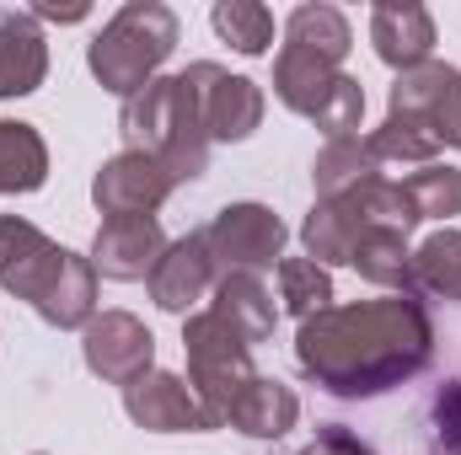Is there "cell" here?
<instances>
[{"label":"cell","instance_id":"obj_20","mask_svg":"<svg viewBox=\"0 0 461 455\" xmlns=\"http://www.w3.org/2000/svg\"><path fill=\"white\" fill-rule=\"evenodd\" d=\"M49 177V145L32 123L0 118V193H38Z\"/></svg>","mask_w":461,"mask_h":455},{"label":"cell","instance_id":"obj_19","mask_svg":"<svg viewBox=\"0 0 461 455\" xmlns=\"http://www.w3.org/2000/svg\"><path fill=\"white\" fill-rule=\"evenodd\" d=\"M215 311H221L247 343L274 338V322H279L274 295L263 290L258 273H221V279H215Z\"/></svg>","mask_w":461,"mask_h":455},{"label":"cell","instance_id":"obj_22","mask_svg":"<svg viewBox=\"0 0 461 455\" xmlns=\"http://www.w3.org/2000/svg\"><path fill=\"white\" fill-rule=\"evenodd\" d=\"M285 43L312 49V54L344 65L348 49H354V32H348V16L339 5H295L290 22H285Z\"/></svg>","mask_w":461,"mask_h":455},{"label":"cell","instance_id":"obj_12","mask_svg":"<svg viewBox=\"0 0 461 455\" xmlns=\"http://www.w3.org/2000/svg\"><path fill=\"white\" fill-rule=\"evenodd\" d=\"M123 413L150 434H210V418H204L194 386L172 370H150L134 386H123Z\"/></svg>","mask_w":461,"mask_h":455},{"label":"cell","instance_id":"obj_8","mask_svg":"<svg viewBox=\"0 0 461 455\" xmlns=\"http://www.w3.org/2000/svg\"><path fill=\"white\" fill-rule=\"evenodd\" d=\"M392 113L419 118L440 139V150L446 145L461 150V70L456 65H440V59L402 70L397 86H392Z\"/></svg>","mask_w":461,"mask_h":455},{"label":"cell","instance_id":"obj_18","mask_svg":"<svg viewBox=\"0 0 461 455\" xmlns=\"http://www.w3.org/2000/svg\"><path fill=\"white\" fill-rule=\"evenodd\" d=\"M348 268H359V273H365L370 284H381V290H402V295H413V252H408V230L365 226L359 236H354Z\"/></svg>","mask_w":461,"mask_h":455},{"label":"cell","instance_id":"obj_1","mask_svg":"<svg viewBox=\"0 0 461 455\" xmlns=\"http://www.w3.org/2000/svg\"><path fill=\"white\" fill-rule=\"evenodd\" d=\"M435 353V327L419 295L328 306L301 322L295 359L301 370L333 397H381L413 380Z\"/></svg>","mask_w":461,"mask_h":455},{"label":"cell","instance_id":"obj_29","mask_svg":"<svg viewBox=\"0 0 461 455\" xmlns=\"http://www.w3.org/2000/svg\"><path fill=\"white\" fill-rule=\"evenodd\" d=\"M295 455H375V451H370V445H359V440H354L348 429L328 424V429H322V434H317V440H312L306 451H295Z\"/></svg>","mask_w":461,"mask_h":455},{"label":"cell","instance_id":"obj_21","mask_svg":"<svg viewBox=\"0 0 461 455\" xmlns=\"http://www.w3.org/2000/svg\"><path fill=\"white\" fill-rule=\"evenodd\" d=\"M370 177H381V161H375L370 139H359V134H348V139H328L322 156L312 161L317 199H344V193H354V188L370 183Z\"/></svg>","mask_w":461,"mask_h":455},{"label":"cell","instance_id":"obj_14","mask_svg":"<svg viewBox=\"0 0 461 455\" xmlns=\"http://www.w3.org/2000/svg\"><path fill=\"white\" fill-rule=\"evenodd\" d=\"M215 257H210V241H204V230H194V236H183V241H172L167 252H161V263L150 268V300L161 306V311H172V317H188V306L194 300H204L210 290H215Z\"/></svg>","mask_w":461,"mask_h":455},{"label":"cell","instance_id":"obj_30","mask_svg":"<svg viewBox=\"0 0 461 455\" xmlns=\"http://www.w3.org/2000/svg\"><path fill=\"white\" fill-rule=\"evenodd\" d=\"M32 16H43V22H81L86 5H32Z\"/></svg>","mask_w":461,"mask_h":455},{"label":"cell","instance_id":"obj_24","mask_svg":"<svg viewBox=\"0 0 461 455\" xmlns=\"http://www.w3.org/2000/svg\"><path fill=\"white\" fill-rule=\"evenodd\" d=\"M279 300L290 317H317L333 306V273L312 257H279Z\"/></svg>","mask_w":461,"mask_h":455},{"label":"cell","instance_id":"obj_15","mask_svg":"<svg viewBox=\"0 0 461 455\" xmlns=\"http://www.w3.org/2000/svg\"><path fill=\"white\" fill-rule=\"evenodd\" d=\"M370 43L392 70L429 65L435 54V16L424 5H375L370 11Z\"/></svg>","mask_w":461,"mask_h":455},{"label":"cell","instance_id":"obj_17","mask_svg":"<svg viewBox=\"0 0 461 455\" xmlns=\"http://www.w3.org/2000/svg\"><path fill=\"white\" fill-rule=\"evenodd\" d=\"M295 418H301V397L274 375H252L226 413V424L241 429L247 440H279V434L295 429Z\"/></svg>","mask_w":461,"mask_h":455},{"label":"cell","instance_id":"obj_23","mask_svg":"<svg viewBox=\"0 0 461 455\" xmlns=\"http://www.w3.org/2000/svg\"><path fill=\"white\" fill-rule=\"evenodd\" d=\"M413 295H435V300L461 306V230H435L413 252Z\"/></svg>","mask_w":461,"mask_h":455},{"label":"cell","instance_id":"obj_25","mask_svg":"<svg viewBox=\"0 0 461 455\" xmlns=\"http://www.w3.org/2000/svg\"><path fill=\"white\" fill-rule=\"evenodd\" d=\"M210 22H215V32L226 38L236 54H268V43H274V11L268 5H258V0H221L215 11H210Z\"/></svg>","mask_w":461,"mask_h":455},{"label":"cell","instance_id":"obj_4","mask_svg":"<svg viewBox=\"0 0 461 455\" xmlns=\"http://www.w3.org/2000/svg\"><path fill=\"white\" fill-rule=\"evenodd\" d=\"M172 49H177V16L161 0H129L113 22L92 38L86 65H92V76L113 97L129 103V97H140L156 81V70L172 59Z\"/></svg>","mask_w":461,"mask_h":455},{"label":"cell","instance_id":"obj_27","mask_svg":"<svg viewBox=\"0 0 461 455\" xmlns=\"http://www.w3.org/2000/svg\"><path fill=\"white\" fill-rule=\"evenodd\" d=\"M419 220H451L461 215V172L456 166H419L413 177H402Z\"/></svg>","mask_w":461,"mask_h":455},{"label":"cell","instance_id":"obj_7","mask_svg":"<svg viewBox=\"0 0 461 455\" xmlns=\"http://www.w3.org/2000/svg\"><path fill=\"white\" fill-rule=\"evenodd\" d=\"M204 241H210L215 273H263V268H279L290 230L268 204H226L204 226Z\"/></svg>","mask_w":461,"mask_h":455},{"label":"cell","instance_id":"obj_6","mask_svg":"<svg viewBox=\"0 0 461 455\" xmlns=\"http://www.w3.org/2000/svg\"><path fill=\"white\" fill-rule=\"evenodd\" d=\"M183 348H188V386H194L210 429H226V413H230V402H236V391L258 375L252 370V343L210 306V311L188 317Z\"/></svg>","mask_w":461,"mask_h":455},{"label":"cell","instance_id":"obj_3","mask_svg":"<svg viewBox=\"0 0 461 455\" xmlns=\"http://www.w3.org/2000/svg\"><path fill=\"white\" fill-rule=\"evenodd\" d=\"M118 129L129 150H145L150 161H161L172 183H199L210 172V134H204L199 92L188 76H156L140 97L123 103Z\"/></svg>","mask_w":461,"mask_h":455},{"label":"cell","instance_id":"obj_26","mask_svg":"<svg viewBox=\"0 0 461 455\" xmlns=\"http://www.w3.org/2000/svg\"><path fill=\"white\" fill-rule=\"evenodd\" d=\"M375 161H408V166H435L440 156V139L419 123V118H402V113H386V123L375 134H365Z\"/></svg>","mask_w":461,"mask_h":455},{"label":"cell","instance_id":"obj_10","mask_svg":"<svg viewBox=\"0 0 461 455\" xmlns=\"http://www.w3.org/2000/svg\"><path fill=\"white\" fill-rule=\"evenodd\" d=\"M172 177L161 172V161H150L145 150H118L113 161L97 166L92 177V199L108 220H123V215H156L167 199H172Z\"/></svg>","mask_w":461,"mask_h":455},{"label":"cell","instance_id":"obj_2","mask_svg":"<svg viewBox=\"0 0 461 455\" xmlns=\"http://www.w3.org/2000/svg\"><path fill=\"white\" fill-rule=\"evenodd\" d=\"M0 290L27 300L49 327H86L97 317V268L54 246L32 220L0 215Z\"/></svg>","mask_w":461,"mask_h":455},{"label":"cell","instance_id":"obj_9","mask_svg":"<svg viewBox=\"0 0 461 455\" xmlns=\"http://www.w3.org/2000/svg\"><path fill=\"white\" fill-rule=\"evenodd\" d=\"M81 353H86V370L108 386H134L140 375H150V359H156V338L140 317L129 311H103L86 322V338H81Z\"/></svg>","mask_w":461,"mask_h":455},{"label":"cell","instance_id":"obj_16","mask_svg":"<svg viewBox=\"0 0 461 455\" xmlns=\"http://www.w3.org/2000/svg\"><path fill=\"white\" fill-rule=\"evenodd\" d=\"M49 76V43L27 11H0V97H27Z\"/></svg>","mask_w":461,"mask_h":455},{"label":"cell","instance_id":"obj_11","mask_svg":"<svg viewBox=\"0 0 461 455\" xmlns=\"http://www.w3.org/2000/svg\"><path fill=\"white\" fill-rule=\"evenodd\" d=\"M188 81H194V92H199V113H204V134L210 139H247L258 123H263V92H258V81H247V76H230L221 65H188L183 70Z\"/></svg>","mask_w":461,"mask_h":455},{"label":"cell","instance_id":"obj_28","mask_svg":"<svg viewBox=\"0 0 461 455\" xmlns=\"http://www.w3.org/2000/svg\"><path fill=\"white\" fill-rule=\"evenodd\" d=\"M435 434L451 455H461V380H451L440 397H435Z\"/></svg>","mask_w":461,"mask_h":455},{"label":"cell","instance_id":"obj_13","mask_svg":"<svg viewBox=\"0 0 461 455\" xmlns=\"http://www.w3.org/2000/svg\"><path fill=\"white\" fill-rule=\"evenodd\" d=\"M167 230L156 215H123V220H103L97 226V241H92V268L103 279H118V284H134V279H150V268L161 263L167 252Z\"/></svg>","mask_w":461,"mask_h":455},{"label":"cell","instance_id":"obj_5","mask_svg":"<svg viewBox=\"0 0 461 455\" xmlns=\"http://www.w3.org/2000/svg\"><path fill=\"white\" fill-rule=\"evenodd\" d=\"M274 97L290 113L312 118L328 139L359 134V118H365L359 81L344 76V65H333V59H322L312 49H295V43H285L279 59H274Z\"/></svg>","mask_w":461,"mask_h":455}]
</instances>
